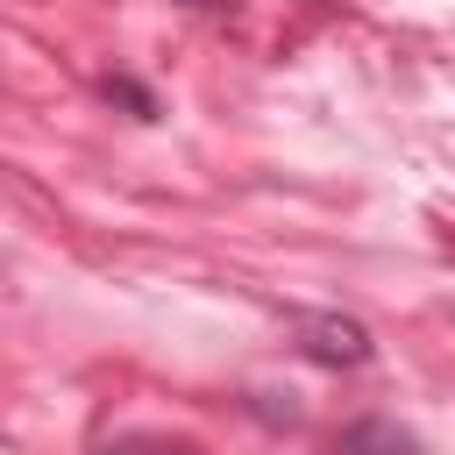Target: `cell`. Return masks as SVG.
<instances>
[{"instance_id":"cell-2","label":"cell","mask_w":455,"mask_h":455,"mask_svg":"<svg viewBox=\"0 0 455 455\" xmlns=\"http://www.w3.org/2000/svg\"><path fill=\"white\" fill-rule=\"evenodd\" d=\"M327 455H419V441H412L398 419H355V427L334 434Z\"/></svg>"},{"instance_id":"cell-4","label":"cell","mask_w":455,"mask_h":455,"mask_svg":"<svg viewBox=\"0 0 455 455\" xmlns=\"http://www.w3.org/2000/svg\"><path fill=\"white\" fill-rule=\"evenodd\" d=\"M100 92H107V100H121V107H135V114H142V121H149V114H156V100H149V92H142V85H135V78H107V85H100Z\"/></svg>"},{"instance_id":"cell-5","label":"cell","mask_w":455,"mask_h":455,"mask_svg":"<svg viewBox=\"0 0 455 455\" xmlns=\"http://www.w3.org/2000/svg\"><path fill=\"white\" fill-rule=\"evenodd\" d=\"M185 7H199V14H235L242 0H185Z\"/></svg>"},{"instance_id":"cell-3","label":"cell","mask_w":455,"mask_h":455,"mask_svg":"<svg viewBox=\"0 0 455 455\" xmlns=\"http://www.w3.org/2000/svg\"><path fill=\"white\" fill-rule=\"evenodd\" d=\"M107 455H199L192 441H164V434H128V441H114Z\"/></svg>"},{"instance_id":"cell-1","label":"cell","mask_w":455,"mask_h":455,"mask_svg":"<svg viewBox=\"0 0 455 455\" xmlns=\"http://www.w3.org/2000/svg\"><path fill=\"white\" fill-rule=\"evenodd\" d=\"M299 348L320 363V370H363L377 355V334L348 313H299Z\"/></svg>"}]
</instances>
